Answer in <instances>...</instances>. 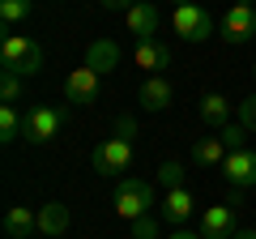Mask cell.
<instances>
[{
	"instance_id": "6da1fadb",
	"label": "cell",
	"mask_w": 256,
	"mask_h": 239,
	"mask_svg": "<svg viewBox=\"0 0 256 239\" xmlns=\"http://www.w3.org/2000/svg\"><path fill=\"white\" fill-rule=\"evenodd\" d=\"M0 68L18 73V77H34L43 68V47L30 34H4V43H0Z\"/></svg>"
},
{
	"instance_id": "7a4b0ae2",
	"label": "cell",
	"mask_w": 256,
	"mask_h": 239,
	"mask_svg": "<svg viewBox=\"0 0 256 239\" xmlns=\"http://www.w3.org/2000/svg\"><path fill=\"white\" fill-rule=\"evenodd\" d=\"M146 214H154V184H146V180H120L116 184V218L124 222H137L146 218Z\"/></svg>"
},
{
	"instance_id": "3957f363",
	"label": "cell",
	"mask_w": 256,
	"mask_h": 239,
	"mask_svg": "<svg viewBox=\"0 0 256 239\" xmlns=\"http://www.w3.org/2000/svg\"><path fill=\"white\" fill-rule=\"evenodd\" d=\"M171 30L184 43H205V38L214 34V22H210V13H205L196 0H188V4H175L171 9Z\"/></svg>"
},
{
	"instance_id": "277c9868",
	"label": "cell",
	"mask_w": 256,
	"mask_h": 239,
	"mask_svg": "<svg viewBox=\"0 0 256 239\" xmlns=\"http://www.w3.org/2000/svg\"><path fill=\"white\" fill-rule=\"evenodd\" d=\"M64 128V107H52V102H34L26 111V141L30 146H47L56 141Z\"/></svg>"
},
{
	"instance_id": "5b68a950",
	"label": "cell",
	"mask_w": 256,
	"mask_h": 239,
	"mask_svg": "<svg viewBox=\"0 0 256 239\" xmlns=\"http://www.w3.org/2000/svg\"><path fill=\"white\" fill-rule=\"evenodd\" d=\"M128 166H132V141L128 137H107L98 150H94V171L107 175V180L124 175Z\"/></svg>"
},
{
	"instance_id": "8992f818",
	"label": "cell",
	"mask_w": 256,
	"mask_h": 239,
	"mask_svg": "<svg viewBox=\"0 0 256 239\" xmlns=\"http://www.w3.org/2000/svg\"><path fill=\"white\" fill-rule=\"evenodd\" d=\"M256 38V4H244V0H230L226 18H222V43L226 47H239Z\"/></svg>"
},
{
	"instance_id": "52a82bcc",
	"label": "cell",
	"mask_w": 256,
	"mask_h": 239,
	"mask_svg": "<svg viewBox=\"0 0 256 239\" xmlns=\"http://www.w3.org/2000/svg\"><path fill=\"white\" fill-rule=\"evenodd\" d=\"M98 90H102V73H94L90 64L73 68V73L64 77V102L90 107V102H98Z\"/></svg>"
},
{
	"instance_id": "ba28073f",
	"label": "cell",
	"mask_w": 256,
	"mask_h": 239,
	"mask_svg": "<svg viewBox=\"0 0 256 239\" xmlns=\"http://www.w3.org/2000/svg\"><path fill=\"white\" fill-rule=\"evenodd\" d=\"M222 175H226L230 188H256V150L252 146L230 150L226 162H222Z\"/></svg>"
},
{
	"instance_id": "9c48e42d",
	"label": "cell",
	"mask_w": 256,
	"mask_h": 239,
	"mask_svg": "<svg viewBox=\"0 0 256 239\" xmlns=\"http://www.w3.org/2000/svg\"><path fill=\"white\" fill-rule=\"evenodd\" d=\"M124 22H128V34H137V38H154V34H158V26H162V9H158L154 0H137V4L124 13Z\"/></svg>"
},
{
	"instance_id": "30bf717a",
	"label": "cell",
	"mask_w": 256,
	"mask_h": 239,
	"mask_svg": "<svg viewBox=\"0 0 256 239\" xmlns=\"http://www.w3.org/2000/svg\"><path fill=\"white\" fill-rule=\"evenodd\" d=\"M235 205H210L201 214V239H235Z\"/></svg>"
},
{
	"instance_id": "8fae6325",
	"label": "cell",
	"mask_w": 256,
	"mask_h": 239,
	"mask_svg": "<svg viewBox=\"0 0 256 239\" xmlns=\"http://www.w3.org/2000/svg\"><path fill=\"white\" fill-rule=\"evenodd\" d=\"M132 64L158 77V68H166V64H171V47H166V43H158V38H137V47H132Z\"/></svg>"
},
{
	"instance_id": "7c38bea8",
	"label": "cell",
	"mask_w": 256,
	"mask_h": 239,
	"mask_svg": "<svg viewBox=\"0 0 256 239\" xmlns=\"http://www.w3.org/2000/svg\"><path fill=\"white\" fill-rule=\"evenodd\" d=\"M192 205H196V196L188 192V188H166L162 192V222H171V226H184V222L192 218Z\"/></svg>"
},
{
	"instance_id": "4fadbf2b",
	"label": "cell",
	"mask_w": 256,
	"mask_h": 239,
	"mask_svg": "<svg viewBox=\"0 0 256 239\" xmlns=\"http://www.w3.org/2000/svg\"><path fill=\"white\" fill-rule=\"evenodd\" d=\"M86 64H90L94 73L107 77L111 68L120 64V43H116V38H94V43L86 47Z\"/></svg>"
},
{
	"instance_id": "5bb4252c",
	"label": "cell",
	"mask_w": 256,
	"mask_h": 239,
	"mask_svg": "<svg viewBox=\"0 0 256 239\" xmlns=\"http://www.w3.org/2000/svg\"><path fill=\"white\" fill-rule=\"evenodd\" d=\"M137 98H141V111H166V107H171V98H175V90H171V82L158 73V77H150V82L141 86Z\"/></svg>"
},
{
	"instance_id": "9a60e30c",
	"label": "cell",
	"mask_w": 256,
	"mask_h": 239,
	"mask_svg": "<svg viewBox=\"0 0 256 239\" xmlns=\"http://www.w3.org/2000/svg\"><path fill=\"white\" fill-rule=\"evenodd\" d=\"M196 116H201V124H210V128H226L230 124V98L226 94H205V98L196 102Z\"/></svg>"
},
{
	"instance_id": "2e32d148",
	"label": "cell",
	"mask_w": 256,
	"mask_h": 239,
	"mask_svg": "<svg viewBox=\"0 0 256 239\" xmlns=\"http://www.w3.org/2000/svg\"><path fill=\"white\" fill-rule=\"evenodd\" d=\"M226 154H230V150H226V141H222L218 132H214V137H196V141H192V162H196V166H222V162H226Z\"/></svg>"
},
{
	"instance_id": "e0dca14e",
	"label": "cell",
	"mask_w": 256,
	"mask_h": 239,
	"mask_svg": "<svg viewBox=\"0 0 256 239\" xmlns=\"http://www.w3.org/2000/svg\"><path fill=\"white\" fill-rule=\"evenodd\" d=\"M68 222H73L68 205H60V201H47L43 210H38V235H52V239H60L64 230H68Z\"/></svg>"
},
{
	"instance_id": "ac0fdd59",
	"label": "cell",
	"mask_w": 256,
	"mask_h": 239,
	"mask_svg": "<svg viewBox=\"0 0 256 239\" xmlns=\"http://www.w3.org/2000/svg\"><path fill=\"white\" fill-rule=\"evenodd\" d=\"M4 230H9V239H26L38 230V214L30 210V205H9V214H4Z\"/></svg>"
},
{
	"instance_id": "d6986e66",
	"label": "cell",
	"mask_w": 256,
	"mask_h": 239,
	"mask_svg": "<svg viewBox=\"0 0 256 239\" xmlns=\"http://www.w3.org/2000/svg\"><path fill=\"white\" fill-rule=\"evenodd\" d=\"M18 137H26V116L18 111V102H0V141L9 146Z\"/></svg>"
},
{
	"instance_id": "ffe728a7",
	"label": "cell",
	"mask_w": 256,
	"mask_h": 239,
	"mask_svg": "<svg viewBox=\"0 0 256 239\" xmlns=\"http://www.w3.org/2000/svg\"><path fill=\"white\" fill-rule=\"evenodd\" d=\"M30 9H34L30 0H0V22L4 26H18V22L30 18Z\"/></svg>"
},
{
	"instance_id": "44dd1931",
	"label": "cell",
	"mask_w": 256,
	"mask_h": 239,
	"mask_svg": "<svg viewBox=\"0 0 256 239\" xmlns=\"http://www.w3.org/2000/svg\"><path fill=\"white\" fill-rule=\"evenodd\" d=\"M22 94H26V77L4 73V68H0V98H4V102H18Z\"/></svg>"
},
{
	"instance_id": "7402d4cb",
	"label": "cell",
	"mask_w": 256,
	"mask_h": 239,
	"mask_svg": "<svg viewBox=\"0 0 256 239\" xmlns=\"http://www.w3.org/2000/svg\"><path fill=\"white\" fill-rule=\"evenodd\" d=\"M154 184L158 188H184V166L180 162H162L158 175H154Z\"/></svg>"
},
{
	"instance_id": "603a6c76",
	"label": "cell",
	"mask_w": 256,
	"mask_h": 239,
	"mask_svg": "<svg viewBox=\"0 0 256 239\" xmlns=\"http://www.w3.org/2000/svg\"><path fill=\"white\" fill-rule=\"evenodd\" d=\"M132 226V239H158L162 235V222L154 218V214H146V218H137V222H128Z\"/></svg>"
},
{
	"instance_id": "cb8c5ba5",
	"label": "cell",
	"mask_w": 256,
	"mask_h": 239,
	"mask_svg": "<svg viewBox=\"0 0 256 239\" xmlns=\"http://www.w3.org/2000/svg\"><path fill=\"white\" fill-rule=\"evenodd\" d=\"M218 137L226 141V150H244V146H248V137H252V132H248L244 124H239V120H235V124H226V128H218Z\"/></svg>"
},
{
	"instance_id": "d4e9b609",
	"label": "cell",
	"mask_w": 256,
	"mask_h": 239,
	"mask_svg": "<svg viewBox=\"0 0 256 239\" xmlns=\"http://www.w3.org/2000/svg\"><path fill=\"white\" fill-rule=\"evenodd\" d=\"M235 120L244 124L248 132H256V94H252V98H244V102H235Z\"/></svg>"
},
{
	"instance_id": "484cf974",
	"label": "cell",
	"mask_w": 256,
	"mask_h": 239,
	"mask_svg": "<svg viewBox=\"0 0 256 239\" xmlns=\"http://www.w3.org/2000/svg\"><path fill=\"white\" fill-rule=\"evenodd\" d=\"M132 132H137V120H132V116H120V120H116V137H128V141H132Z\"/></svg>"
},
{
	"instance_id": "4316f807",
	"label": "cell",
	"mask_w": 256,
	"mask_h": 239,
	"mask_svg": "<svg viewBox=\"0 0 256 239\" xmlns=\"http://www.w3.org/2000/svg\"><path fill=\"white\" fill-rule=\"evenodd\" d=\"M98 4H102L107 13H128L132 4H137V0H98Z\"/></svg>"
},
{
	"instance_id": "83f0119b",
	"label": "cell",
	"mask_w": 256,
	"mask_h": 239,
	"mask_svg": "<svg viewBox=\"0 0 256 239\" xmlns=\"http://www.w3.org/2000/svg\"><path fill=\"white\" fill-rule=\"evenodd\" d=\"M166 239H201V235H196V230H184V226H175Z\"/></svg>"
},
{
	"instance_id": "f1b7e54d",
	"label": "cell",
	"mask_w": 256,
	"mask_h": 239,
	"mask_svg": "<svg viewBox=\"0 0 256 239\" xmlns=\"http://www.w3.org/2000/svg\"><path fill=\"white\" fill-rule=\"evenodd\" d=\"M235 239H256V230H235Z\"/></svg>"
},
{
	"instance_id": "f546056e",
	"label": "cell",
	"mask_w": 256,
	"mask_h": 239,
	"mask_svg": "<svg viewBox=\"0 0 256 239\" xmlns=\"http://www.w3.org/2000/svg\"><path fill=\"white\" fill-rule=\"evenodd\" d=\"M175 4H188V0H175Z\"/></svg>"
},
{
	"instance_id": "4dcf8cb0",
	"label": "cell",
	"mask_w": 256,
	"mask_h": 239,
	"mask_svg": "<svg viewBox=\"0 0 256 239\" xmlns=\"http://www.w3.org/2000/svg\"><path fill=\"white\" fill-rule=\"evenodd\" d=\"M244 4H256V0H244Z\"/></svg>"
},
{
	"instance_id": "1f68e13d",
	"label": "cell",
	"mask_w": 256,
	"mask_h": 239,
	"mask_svg": "<svg viewBox=\"0 0 256 239\" xmlns=\"http://www.w3.org/2000/svg\"><path fill=\"white\" fill-rule=\"evenodd\" d=\"M252 77H256V68H252Z\"/></svg>"
}]
</instances>
